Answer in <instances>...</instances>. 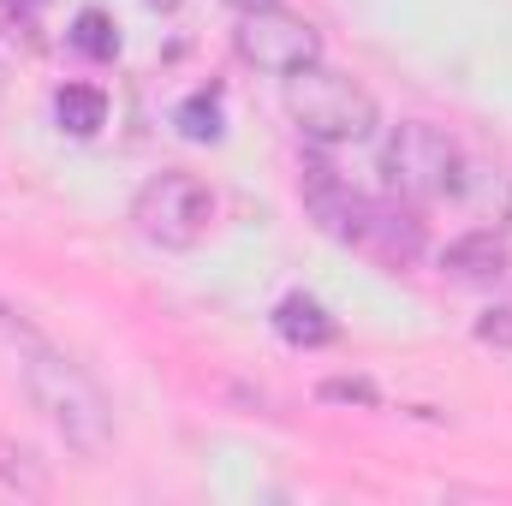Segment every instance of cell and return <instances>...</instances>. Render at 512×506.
<instances>
[{
  "label": "cell",
  "instance_id": "obj_6",
  "mask_svg": "<svg viewBox=\"0 0 512 506\" xmlns=\"http://www.w3.org/2000/svg\"><path fill=\"white\" fill-rule=\"evenodd\" d=\"M441 268H447L453 280L495 286V280L507 274V245L495 239V227H477V233H465V239H453V245L441 251Z\"/></svg>",
  "mask_w": 512,
  "mask_h": 506
},
{
  "label": "cell",
  "instance_id": "obj_14",
  "mask_svg": "<svg viewBox=\"0 0 512 506\" xmlns=\"http://www.w3.org/2000/svg\"><path fill=\"white\" fill-rule=\"evenodd\" d=\"M233 12H251V6H274V0H227Z\"/></svg>",
  "mask_w": 512,
  "mask_h": 506
},
{
  "label": "cell",
  "instance_id": "obj_9",
  "mask_svg": "<svg viewBox=\"0 0 512 506\" xmlns=\"http://www.w3.org/2000/svg\"><path fill=\"white\" fill-rule=\"evenodd\" d=\"M0 489H12V495H24V501H42L54 483H48V465H42L30 447L0 441Z\"/></svg>",
  "mask_w": 512,
  "mask_h": 506
},
{
  "label": "cell",
  "instance_id": "obj_5",
  "mask_svg": "<svg viewBox=\"0 0 512 506\" xmlns=\"http://www.w3.org/2000/svg\"><path fill=\"white\" fill-rule=\"evenodd\" d=\"M233 48H239V60L256 66V72H268V78H292V72H304V66L322 60V30H316L304 12H292V6L274 0V6H251V12H239Z\"/></svg>",
  "mask_w": 512,
  "mask_h": 506
},
{
  "label": "cell",
  "instance_id": "obj_4",
  "mask_svg": "<svg viewBox=\"0 0 512 506\" xmlns=\"http://www.w3.org/2000/svg\"><path fill=\"white\" fill-rule=\"evenodd\" d=\"M131 227L161 251H197L215 227V191L197 173H155L131 197Z\"/></svg>",
  "mask_w": 512,
  "mask_h": 506
},
{
  "label": "cell",
  "instance_id": "obj_2",
  "mask_svg": "<svg viewBox=\"0 0 512 506\" xmlns=\"http://www.w3.org/2000/svg\"><path fill=\"white\" fill-rule=\"evenodd\" d=\"M280 84H286V114L304 131V143H370L376 137L382 114H376V96L358 78L316 60V66L280 78Z\"/></svg>",
  "mask_w": 512,
  "mask_h": 506
},
{
  "label": "cell",
  "instance_id": "obj_12",
  "mask_svg": "<svg viewBox=\"0 0 512 506\" xmlns=\"http://www.w3.org/2000/svg\"><path fill=\"white\" fill-rule=\"evenodd\" d=\"M477 340L512 352V310H483V316H477Z\"/></svg>",
  "mask_w": 512,
  "mask_h": 506
},
{
  "label": "cell",
  "instance_id": "obj_8",
  "mask_svg": "<svg viewBox=\"0 0 512 506\" xmlns=\"http://www.w3.org/2000/svg\"><path fill=\"white\" fill-rule=\"evenodd\" d=\"M54 120L72 137H96L108 126V96L96 84H66V90H54Z\"/></svg>",
  "mask_w": 512,
  "mask_h": 506
},
{
  "label": "cell",
  "instance_id": "obj_11",
  "mask_svg": "<svg viewBox=\"0 0 512 506\" xmlns=\"http://www.w3.org/2000/svg\"><path fill=\"white\" fill-rule=\"evenodd\" d=\"M179 131H185V137H197V143L221 137V108H215V96H209V90H197V96L179 108Z\"/></svg>",
  "mask_w": 512,
  "mask_h": 506
},
{
  "label": "cell",
  "instance_id": "obj_15",
  "mask_svg": "<svg viewBox=\"0 0 512 506\" xmlns=\"http://www.w3.org/2000/svg\"><path fill=\"white\" fill-rule=\"evenodd\" d=\"M149 6H179V0H149Z\"/></svg>",
  "mask_w": 512,
  "mask_h": 506
},
{
  "label": "cell",
  "instance_id": "obj_10",
  "mask_svg": "<svg viewBox=\"0 0 512 506\" xmlns=\"http://www.w3.org/2000/svg\"><path fill=\"white\" fill-rule=\"evenodd\" d=\"M72 48H78V54H90V60H114V54H120L114 18H108L102 6H84V12L72 18Z\"/></svg>",
  "mask_w": 512,
  "mask_h": 506
},
{
  "label": "cell",
  "instance_id": "obj_1",
  "mask_svg": "<svg viewBox=\"0 0 512 506\" xmlns=\"http://www.w3.org/2000/svg\"><path fill=\"white\" fill-rule=\"evenodd\" d=\"M24 387H30L36 411L48 417V429L78 459H102L114 447V405L90 370H78L72 358H60L42 340H24Z\"/></svg>",
  "mask_w": 512,
  "mask_h": 506
},
{
  "label": "cell",
  "instance_id": "obj_7",
  "mask_svg": "<svg viewBox=\"0 0 512 506\" xmlns=\"http://www.w3.org/2000/svg\"><path fill=\"white\" fill-rule=\"evenodd\" d=\"M274 334H280L286 346H304V352H310V346H328L340 328H334V316H328L316 298H298V292H292V298L274 304Z\"/></svg>",
  "mask_w": 512,
  "mask_h": 506
},
{
  "label": "cell",
  "instance_id": "obj_3",
  "mask_svg": "<svg viewBox=\"0 0 512 506\" xmlns=\"http://www.w3.org/2000/svg\"><path fill=\"white\" fill-rule=\"evenodd\" d=\"M387 185L405 203H441V197H459L471 185V161L441 126L405 120L387 137Z\"/></svg>",
  "mask_w": 512,
  "mask_h": 506
},
{
  "label": "cell",
  "instance_id": "obj_13",
  "mask_svg": "<svg viewBox=\"0 0 512 506\" xmlns=\"http://www.w3.org/2000/svg\"><path fill=\"white\" fill-rule=\"evenodd\" d=\"M322 399H358V405H376V387H370V381H322Z\"/></svg>",
  "mask_w": 512,
  "mask_h": 506
}]
</instances>
